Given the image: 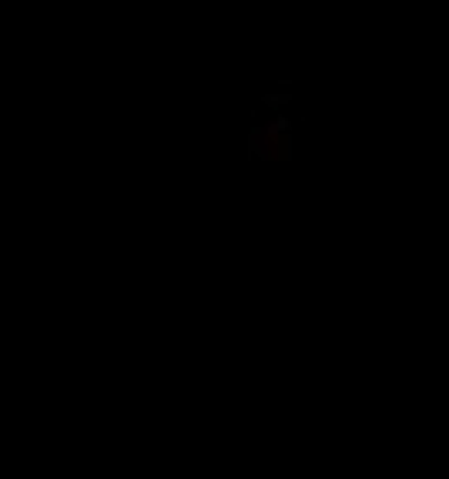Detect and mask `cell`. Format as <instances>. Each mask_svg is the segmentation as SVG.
I'll use <instances>...</instances> for the list:
<instances>
[{"label": "cell", "instance_id": "obj_1", "mask_svg": "<svg viewBox=\"0 0 449 479\" xmlns=\"http://www.w3.org/2000/svg\"><path fill=\"white\" fill-rule=\"evenodd\" d=\"M289 101H292L289 94H265V104H268L272 111H278V107H285V104H289Z\"/></svg>", "mask_w": 449, "mask_h": 479}]
</instances>
